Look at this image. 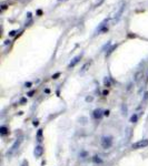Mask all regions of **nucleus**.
<instances>
[{"mask_svg": "<svg viewBox=\"0 0 148 166\" xmlns=\"http://www.w3.org/2000/svg\"><path fill=\"white\" fill-rule=\"evenodd\" d=\"M113 137L111 136H103L100 140V145L104 150H108L113 146Z\"/></svg>", "mask_w": 148, "mask_h": 166, "instance_id": "f257e3e1", "label": "nucleus"}, {"mask_svg": "<svg viewBox=\"0 0 148 166\" xmlns=\"http://www.w3.org/2000/svg\"><path fill=\"white\" fill-rule=\"evenodd\" d=\"M148 146V138H145V140H140L138 142L134 143L131 145V147L134 150H139V148H144V147H147Z\"/></svg>", "mask_w": 148, "mask_h": 166, "instance_id": "f03ea898", "label": "nucleus"}, {"mask_svg": "<svg viewBox=\"0 0 148 166\" xmlns=\"http://www.w3.org/2000/svg\"><path fill=\"white\" fill-rule=\"evenodd\" d=\"M34 154L36 157H41L42 154H44V147L41 145H37L35 147V151H34Z\"/></svg>", "mask_w": 148, "mask_h": 166, "instance_id": "7ed1b4c3", "label": "nucleus"}, {"mask_svg": "<svg viewBox=\"0 0 148 166\" xmlns=\"http://www.w3.org/2000/svg\"><path fill=\"white\" fill-rule=\"evenodd\" d=\"M103 115H104V111L101 109H96L95 111H94V117H95V119L99 120Z\"/></svg>", "mask_w": 148, "mask_h": 166, "instance_id": "20e7f679", "label": "nucleus"}, {"mask_svg": "<svg viewBox=\"0 0 148 166\" xmlns=\"http://www.w3.org/2000/svg\"><path fill=\"white\" fill-rule=\"evenodd\" d=\"M80 58H81V54H80V55H77L76 58H74V59H72V61H71V62H70V64H69V68L75 67V65H76L77 63H78V61H79V59H80Z\"/></svg>", "mask_w": 148, "mask_h": 166, "instance_id": "39448f33", "label": "nucleus"}, {"mask_svg": "<svg viewBox=\"0 0 148 166\" xmlns=\"http://www.w3.org/2000/svg\"><path fill=\"white\" fill-rule=\"evenodd\" d=\"M19 144H20V140H18V141H16V142H15V144H13V145L11 146V151H10V153H9L8 155H10V154H12L13 152H15V151L17 150V147H18V146H19Z\"/></svg>", "mask_w": 148, "mask_h": 166, "instance_id": "423d86ee", "label": "nucleus"}, {"mask_svg": "<svg viewBox=\"0 0 148 166\" xmlns=\"http://www.w3.org/2000/svg\"><path fill=\"white\" fill-rule=\"evenodd\" d=\"M6 134H8V128L6 126H1L0 127V135H1V136H5Z\"/></svg>", "mask_w": 148, "mask_h": 166, "instance_id": "0eeeda50", "label": "nucleus"}, {"mask_svg": "<svg viewBox=\"0 0 148 166\" xmlns=\"http://www.w3.org/2000/svg\"><path fill=\"white\" fill-rule=\"evenodd\" d=\"M93 162H94V163H96V164H101V163H103V159H101L99 156L95 155L93 157Z\"/></svg>", "mask_w": 148, "mask_h": 166, "instance_id": "6e6552de", "label": "nucleus"}, {"mask_svg": "<svg viewBox=\"0 0 148 166\" xmlns=\"http://www.w3.org/2000/svg\"><path fill=\"white\" fill-rule=\"evenodd\" d=\"M143 74H144L143 71H139V72H137V74L135 75V81H136V82H138V81L140 80V76H143Z\"/></svg>", "mask_w": 148, "mask_h": 166, "instance_id": "1a4fd4ad", "label": "nucleus"}, {"mask_svg": "<svg viewBox=\"0 0 148 166\" xmlns=\"http://www.w3.org/2000/svg\"><path fill=\"white\" fill-rule=\"evenodd\" d=\"M137 121H138V115L137 114L131 115V117H130V122H131V123H136Z\"/></svg>", "mask_w": 148, "mask_h": 166, "instance_id": "9d476101", "label": "nucleus"}, {"mask_svg": "<svg viewBox=\"0 0 148 166\" xmlns=\"http://www.w3.org/2000/svg\"><path fill=\"white\" fill-rule=\"evenodd\" d=\"M41 137H42V130H38L37 132V138L39 142H41Z\"/></svg>", "mask_w": 148, "mask_h": 166, "instance_id": "9b49d317", "label": "nucleus"}, {"mask_svg": "<svg viewBox=\"0 0 148 166\" xmlns=\"http://www.w3.org/2000/svg\"><path fill=\"white\" fill-rule=\"evenodd\" d=\"M31 85H32L31 82H26L25 83V86H26V88H31Z\"/></svg>", "mask_w": 148, "mask_h": 166, "instance_id": "f8f14e48", "label": "nucleus"}, {"mask_svg": "<svg viewBox=\"0 0 148 166\" xmlns=\"http://www.w3.org/2000/svg\"><path fill=\"white\" fill-rule=\"evenodd\" d=\"M104 82H105V85L106 86H109V85H110V83H109L108 79H105V81H104Z\"/></svg>", "mask_w": 148, "mask_h": 166, "instance_id": "ddd939ff", "label": "nucleus"}, {"mask_svg": "<svg viewBox=\"0 0 148 166\" xmlns=\"http://www.w3.org/2000/svg\"><path fill=\"white\" fill-rule=\"evenodd\" d=\"M109 113H110V112H109L108 110H106V111H104V115H105V116H108Z\"/></svg>", "mask_w": 148, "mask_h": 166, "instance_id": "4468645a", "label": "nucleus"}, {"mask_svg": "<svg viewBox=\"0 0 148 166\" xmlns=\"http://www.w3.org/2000/svg\"><path fill=\"white\" fill-rule=\"evenodd\" d=\"M59 75H60V73H56V74L52 75V79H58Z\"/></svg>", "mask_w": 148, "mask_h": 166, "instance_id": "2eb2a0df", "label": "nucleus"}, {"mask_svg": "<svg viewBox=\"0 0 148 166\" xmlns=\"http://www.w3.org/2000/svg\"><path fill=\"white\" fill-rule=\"evenodd\" d=\"M86 101H87V102L93 101V98H91V96H87V98H86Z\"/></svg>", "mask_w": 148, "mask_h": 166, "instance_id": "dca6fc26", "label": "nucleus"}, {"mask_svg": "<svg viewBox=\"0 0 148 166\" xmlns=\"http://www.w3.org/2000/svg\"><path fill=\"white\" fill-rule=\"evenodd\" d=\"M103 95L104 96H107V95H108V90H105V91L103 92Z\"/></svg>", "mask_w": 148, "mask_h": 166, "instance_id": "f3484780", "label": "nucleus"}, {"mask_svg": "<svg viewBox=\"0 0 148 166\" xmlns=\"http://www.w3.org/2000/svg\"><path fill=\"white\" fill-rule=\"evenodd\" d=\"M34 93H35V91H30L29 93H28V96H32L34 95Z\"/></svg>", "mask_w": 148, "mask_h": 166, "instance_id": "a211bd4d", "label": "nucleus"}, {"mask_svg": "<svg viewBox=\"0 0 148 166\" xmlns=\"http://www.w3.org/2000/svg\"><path fill=\"white\" fill-rule=\"evenodd\" d=\"M38 124H39V123H38V121H37V120H35V121H34V125H35V126H37Z\"/></svg>", "mask_w": 148, "mask_h": 166, "instance_id": "6ab92c4d", "label": "nucleus"}, {"mask_svg": "<svg viewBox=\"0 0 148 166\" xmlns=\"http://www.w3.org/2000/svg\"><path fill=\"white\" fill-rule=\"evenodd\" d=\"M16 34V31H11L10 33H9V36H15Z\"/></svg>", "mask_w": 148, "mask_h": 166, "instance_id": "aec40b11", "label": "nucleus"}, {"mask_svg": "<svg viewBox=\"0 0 148 166\" xmlns=\"http://www.w3.org/2000/svg\"><path fill=\"white\" fill-rule=\"evenodd\" d=\"M6 9H7V6H6V5H3V6H2V8H1V10L3 11V10H6Z\"/></svg>", "mask_w": 148, "mask_h": 166, "instance_id": "412c9836", "label": "nucleus"}, {"mask_svg": "<svg viewBox=\"0 0 148 166\" xmlns=\"http://www.w3.org/2000/svg\"><path fill=\"white\" fill-rule=\"evenodd\" d=\"M86 155H87V153H86V152H82V153H81V156H86Z\"/></svg>", "mask_w": 148, "mask_h": 166, "instance_id": "4be33fe9", "label": "nucleus"}]
</instances>
